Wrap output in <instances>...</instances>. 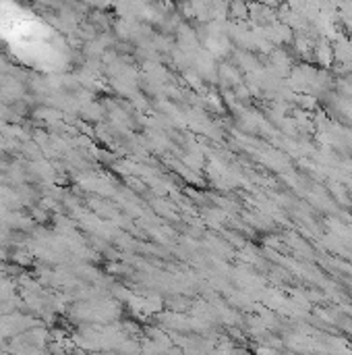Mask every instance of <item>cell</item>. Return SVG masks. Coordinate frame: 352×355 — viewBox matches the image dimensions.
Returning <instances> with one entry per match:
<instances>
[{
  "label": "cell",
  "instance_id": "obj_1",
  "mask_svg": "<svg viewBox=\"0 0 352 355\" xmlns=\"http://www.w3.org/2000/svg\"><path fill=\"white\" fill-rule=\"evenodd\" d=\"M0 35L15 54L37 69H58L62 64V46L54 31L17 6H0Z\"/></svg>",
  "mask_w": 352,
  "mask_h": 355
}]
</instances>
